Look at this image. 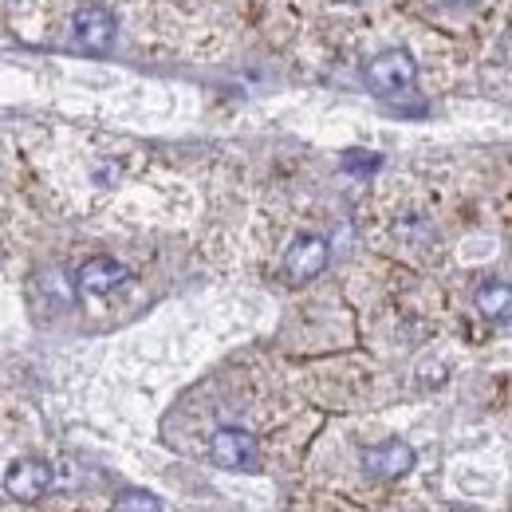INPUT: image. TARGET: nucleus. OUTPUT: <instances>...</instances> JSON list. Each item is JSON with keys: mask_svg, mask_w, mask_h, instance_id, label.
Returning a JSON list of instances; mask_svg holds the SVG:
<instances>
[{"mask_svg": "<svg viewBox=\"0 0 512 512\" xmlns=\"http://www.w3.org/2000/svg\"><path fill=\"white\" fill-rule=\"evenodd\" d=\"M119 284H127V264H119L115 256H91L83 268H79V288L87 296H107L115 292Z\"/></svg>", "mask_w": 512, "mask_h": 512, "instance_id": "7", "label": "nucleus"}, {"mask_svg": "<svg viewBox=\"0 0 512 512\" xmlns=\"http://www.w3.org/2000/svg\"><path fill=\"white\" fill-rule=\"evenodd\" d=\"M115 32H119L115 12L99 8V4H83L71 16V44L83 52H107L115 44Z\"/></svg>", "mask_w": 512, "mask_h": 512, "instance_id": "2", "label": "nucleus"}, {"mask_svg": "<svg viewBox=\"0 0 512 512\" xmlns=\"http://www.w3.org/2000/svg\"><path fill=\"white\" fill-rule=\"evenodd\" d=\"M414 461H418L414 446H406V442H398V438H390L383 446L363 449V469H367L371 477H379V481H394V477L410 473Z\"/></svg>", "mask_w": 512, "mask_h": 512, "instance_id": "5", "label": "nucleus"}, {"mask_svg": "<svg viewBox=\"0 0 512 512\" xmlns=\"http://www.w3.org/2000/svg\"><path fill=\"white\" fill-rule=\"evenodd\" d=\"M339 4H355V0H339Z\"/></svg>", "mask_w": 512, "mask_h": 512, "instance_id": "13", "label": "nucleus"}, {"mask_svg": "<svg viewBox=\"0 0 512 512\" xmlns=\"http://www.w3.org/2000/svg\"><path fill=\"white\" fill-rule=\"evenodd\" d=\"M363 79H367V87H371L379 99H394V95H402V91L414 87L418 64H414V56H410L406 48H386L375 60H367Z\"/></svg>", "mask_w": 512, "mask_h": 512, "instance_id": "1", "label": "nucleus"}, {"mask_svg": "<svg viewBox=\"0 0 512 512\" xmlns=\"http://www.w3.org/2000/svg\"><path fill=\"white\" fill-rule=\"evenodd\" d=\"M343 166H347V170H375V166H379V154L351 150V154H343Z\"/></svg>", "mask_w": 512, "mask_h": 512, "instance_id": "10", "label": "nucleus"}, {"mask_svg": "<svg viewBox=\"0 0 512 512\" xmlns=\"http://www.w3.org/2000/svg\"><path fill=\"white\" fill-rule=\"evenodd\" d=\"M442 4H446V8H473L477 0H442Z\"/></svg>", "mask_w": 512, "mask_h": 512, "instance_id": "11", "label": "nucleus"}, {"mask_svg": "<svg viewBox=\"0 0 512 512\" xmlns=\"http://www.w3.org/2000/svg\"><path fill=\"white\" fill-rule=\"evenodd\" d=\"M48 485H52V465L48 461H36V457L12 461L8 477H4V489L16 501H40L48 493Z\"/></svg>", "mask_w": 512, "mask_h": 512, "instance_id": "6", "label": "nucleus"}, {"mask_svg": "<svg viewBox=\"0 0 512 512\" xmlns=\"http://www.w3.org/2000/svg\"><path fill=\"white\" fill-rule=\"evenodd\" d=\"M327 256H331V245L323 241L320 233H304L284 253V276L292 284H308V280H316L323 268H327Z\"/></svg>", "mask_w": 512, "mask_h": 512, "instance_id": "3", "label": "nucleus"}, {"mask_svg": "<svg viewBox=\"0 0 512 512\" xmlns=\"http://www.w3.org/2000/svg\"><path fill=\"white\" fill-rule=\"evenodd\" d=\"M115 512H162V501L154 493H142V489H130L115 501Z\"/></svg>", "mask_w": 512, "mask_h": 512, "instance_id": "9", "label": "nucleus"}, {"mask_svg": "<svg viewBox=\"0 0 512 512\" xmlns=\"http://www.w3.org/2000/svg\"><path fill=\"white\" fill-rule=\"evenodd\" d=\"M449 512H481V509H473V505H457V509H449Z\"/></svg>", "mask_w": 512, "mask_h": 512, "instance_id": "12", "label": "nucleus"}, {"mask_svg": "<svg viewBox=\"0 0 512 512\" xmlns=\"http://www.w3.org/2000/svg\"><path fill=\"white\" fill-rule=\"evenodd\" d=\"M477 308H481L489 320L509 323V284H505V280L481 284V288H477Z\"/></svg>", "mask_w": 512, "mask_h": 512, "instance_id": "8", "label": "nucleus"}, {"mask_svg": "<svg viewBox=\"0 0 512 512\" xmlns=\"http://www.w3.org/2000/svg\"><path fill=\"white\" fill-rule=\"evenodd\" d=\"M209 457H213L221 469H233V473L253 469L256 438L249 430H241V426H221V430L213 434V442H209Z\"/></svg>", "mask_w": 512, "mask_h": 512, "instance_id": "4", "label": "nucleus"}]
</instances>
